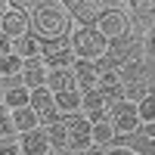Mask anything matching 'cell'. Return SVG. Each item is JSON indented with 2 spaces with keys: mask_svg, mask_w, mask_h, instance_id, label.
<instances>
[{
  "mask_svg": "<svg viewBox=\"0 0 155 155\" xmlns=\"http://www.w3.org/2000/svg\"><path fill=\"white\" fill-rule=\"evenodd\" d=\"M47 74H50V65L44 59H31V62H25V68H22V87H28V90H41L47 87Z\"/></svg>",
  "mask_w": 155,
  "mask_h": 155,
  "instance_id": "ba28073f",
  "label": "cell"
},
{
  "mask_svg": "<svg viewBox=\"0 0 155 155\" xmlns=\"http://www.w3.org/2000/svg\"><path fill=\"white\" fill-rule=\"evenodd\" d=\"M12 53H16L22 62H31V59H44V44L37 34H22L19 41H12Z\"/></svg>",
  "mask_w": 155,
  "mask_h": 155,
  "instance_id": "8fae6325",
  "label": "cell"
},
{
  "mask_svg": "<svg viewBox=\"0 0 155 155\" xmlns=\"http://www.w3.org/2000/svg\"><path fill=\"white\" fill-rule=\"evenodd\" d=\"M109 44L112 41H106L93 25H74L71 34H68V47L74 50L78 62H99V59H106Z\"/></svg>",
  "mask_w": 155,
  "mask_h": 155,
  "instance_id": "7a4b0ae2",
  "label": "cell"
},
{
  "mask_svg": "<svg viewBox=\"0 0 155 155\" xmlns=\"http://www.w3.org/2000/svg\"><path fill=\"white\" fill-rule=\"evenodd\" d=\"M28 12H22L19 3H6L3 16H0V31H3L9 41H19L22 34H28Z\"/></svg>",
  "mask_w": 155,
  "mask_h": 155,
  "instance_id": "5b68a950",
  "label": "cell"
},
{
  "mask_svg": "<svg viewBox=\"0 0 155 155\" xmlns=\"http://www.w3.org/2000/svg\"><path fill=\"white\" fill-rule=\"evenodd\" d=\"M9 118H12V127H16V134H31V130H41V115H37L31 106L28 109H19V112H9Z\"/></svg>",
  "mask_w": 155,
  "mask_h": 155,
  "instance_id": "e0dca14e",
  "label": "cell"
},
{
  "mask_svg": "<svg viewBox=\"0 0 155 155\" xmlns=\"http://www.w3.org/2000/svg\"><path fill=\"white\" fill-rule=\"evenodd\" d=\"M31 109L41 115V121H56V96L50 93L47 87H41V90H31Z\"/></svg>",
  "mask_w": 155,
  "mask_h": 155,
  "instance_id": "5bb4252c",
  "label": "cell"
},
{
  "mask_svg": "<svg viewBox=\"0 0 155 155\" xmlns=\"http://www.w3.org/2000/svg\"><path fill=\"white\" fill-rule=\"evenodd\" d=\"M0 155H22L19 137H16V140H0Z\"/></svg>",
  "mask_w": 155,
  "mask_h": 155,
  "instance_id": "cb8c5ba5",
  "label": "cell"
},
{
  "mask_svg": "<svg viewBox=\"0 0 155 155\" xmlns=\"http://www.w3.org/2000/svg\"><path fill=\"white\" fill-rule=\"evenodd\" d=\"M3 6H6V3H3V0H0V16H3Z\"/></svg>",
  "mask_w": 155,
  "mask_h": 155,
  "instance_id": "4dcf8cb0",
  "label": "cell"
},
{
  "mask_svg": "<svg viewBox=\"0 0 155 155\" xmlns=\"http://www.w3.org/2000/svg\"><path fill=\"white\" fill-rule=\"evenodd\" d=\"M19 149H22V155H50V152H53L44 127H41V130H31V134H22L19 137Z\"/></svg>",
  "mask_w": 155,
  "mask_h": 155,
  "instance_id": "30bf717a",
  "label": "cell"
},
{
  "mask_svg": "<svg viewBox=\"0 0 155 155\" xmlns=\"http://www.w3.org/2000/svg\"><path fill=\"white\" fill-rule=\"evenodd\" d=\"M115 140H118V134H115V127L109 124V118H106V121H99V124H93V146L109 149Z\"/></svg>",
  "mask_w": 155,
  "mask_h": 155,
  "instance_id": "44dd1931",
  "label": "cell"
},
{
  "mask_svg": "<svg viewBox=\"0 0 155 155\" xmlns=\"http://www.w3.org/2000/svg\"><path fill=\"white\" fill-rule=\"evenodd\" d=\"M19 134H16V127H12V118L9 115H3L0 118V140H16Z\"/></svg>",
  "mask_w": 155,
  "mask_h": 155,
  "instance_id": "603a6c76",
  "label": "cell"
},
{
  "mask_svg": "<svg viewBox=\"0 0 155 155\" xmlns=\"http://www.w3.org/2000/svg\"><path fill=\"white\" fill-rule=\"evenodd\" d=\"M93 146V124H90L84 115H71L68 118V149L81 152Z\"/></svg>",
  "mask_w": 155,
  "mask_h": 155,
  "instance_id": "8992f818",
  "label": "cell"
},
{
  "mask_svg": "<svg viewBox=\"0 0 155 155\" xmlns=\"http://www.w3.org/2000/svg\"><path fill=\"white\" fill-rule=\"evenodd\" d=\"M102 155H137V152H134L130 146H115V143H112L109 149H102Z\"/></svg>",
  "mask_w": 155,
  "mask_h": 155,
  "instance_id": "d4e9b609",
  "label": "cell"
},
{
  "mask_svg": "<svg viewBox=\"0 0 155 155\" xmlns=\"http://www.w3.org/2000/svg\"><path fill=\"white\" fill-rule=\"evenodd\" d=\"M146 41H149V50H152V53H155V25H152V28L146 31Z\"/></svg>",
  "mask_w": 155,
  "mask_h": 155,
  "instance_id": "4316f807",
  "label": "cell"
},
{
  "mask_svg": "<svg viewBox=\"0 0 155 155\" xmlns=\"http://www.w3.org/2000/svg\"><path fill=\"white\" fill-rule=\"evenodd\" d=\"M121 9H130V3H99V16L93 22V28L106 37V41L121 37L127 31V25H130L127 12H121Z\"/></svg>",
  "mask_w": 155,
  "mask_h": 155,
  "instance_id": "3957f363",
  "label": "cell"
},
{
  "mask_svg": "<svg viewBox=\"0 0 155 155\" xmlns=\"http://www.w3.org/2000/svg\"><path fill=\"white\" fill-rule=\"evenodd\" d=\"M3 106H6V112L28 109V106H31V90H28V87H22V81H12V84H6Z\"/></svg>",
  "mask_w": 155,
  "mask_h": 155,
  "instance_id": "4fadbf2b",
  "label": "cell"
},
{
  "mask_svg": "<svg viewBox=\"0 0 155 155\" xmlns=\"http://www.w3.org/2000/svg\"><path fill=\"white\" fill-rule=\"evenodd\" d=\"M65 12L74 19V25H93L96 16H99V3H90V0L78 3V0H68V3H65Z\"/></svg>",
  "mask_w": 155,
  "mask_h": 155,
  "instance_id": "9a60e30c",
  "label": "cell"
},
{
  "mask_svg": "<svg viewBox=\"0 0 155 155\" xmlns=\"http://www.w3.org/2000/svg\"><path fill=\"white\" fill-rule=\"evenodd\" d=\"M44 130H47V140H50V146H53V149H68V118L50 121Z\"/></svg>",
  "mask_w": 155,
  "mask_h": 155,
  "instance_id": "d6986e66",
  "label": "cell"
},
{
  "mask_svg": "<svg viewBox=\"0 0 155 155\" xmlns=\"http://www.w3.org/2000/svg\"><path fill=\"white\" fill-rule=\"evenodd\" d=\"M44 62L50 68H74L78 56H74V50L68 44H53L50 50H44Z\"/></svg>",
  "mask_w": 155,
  "mask_h": 155,
  "instance_id": "7c38bea8",
  "label": "cell"
},
{
  "mask_svg": "<svg viewBox=\"0 0 155 155\" xmlns=\"http://www.w3.org/2000/svg\"><path fill=\"white\" fill-rule=\"evenodd\" d=\"M53 96H56V112H62L65 118L81 115V99H84L81 90H65V93H53Z\"/></svg>",
  "mask_w": 155,
  "mask_h": 155,
  "instance_id": "ac0fdd59",
  "label": "cell"
},
{
  "mask_svg": "<svg viewBox=\"0 0 155 155\" xmlns=\"http://www.w3.org/2000/svg\"><path fill=\"white\" fill-rule=\"evenodd\" d=\"M109 124L115 127L118 137H134L140 127H143L140 124V112H137V99H130V96L115 99L109 106Z\"/></svg>",
  "mask_w": 155,
  "mask_h": 155,
  "instance_id": "277c9868",
  "label": "cell"
},
{
  "mask_svg": "<svg viewBox=\"0 0 155 155\" xmlns=\"http://www.w3.org/2000/svg\"><path fill=\"white\" fill-rule=\"evenodd\" d=\"M109 106H112V102L102 96L99 90H90V93H84V99H81V115L90 124H99V121L109 118Z\"/></svg>",
  "mask_w": 155,
  "mask_h": 155,
  "instance_id": "52a82bcc",
  "label": "cell"
},
{
  "mask_svg": "<svg viewBox=\"0 0 155 155\" xmlns=\"http://www.w3.org/2000/svg\"><path fill=\"white\" fill-rule=\"evenodd\" d=\"M47 90H50V93L78 90V84H74V68H50V74H47Z\"/></svg>",
  "mask_w": 155,
  "mask_h": 155,
  "instance_id": "2e32d148",
  "label": "cell"
},
{
  "mask_svg": "<svg viewBox=\"0 0 155 155\" xmlns=\"http://www.w3.org/2000/svg\"><path fill=\"white\" fill-rule=\"evenodd\" d=\"M3 56H12V41L0 31V59H3Z\"/></svg>",
  "mask_w": 155,
  "mask_h": 155,
  "instance_id": "484cf974",
  "label": "cell"
},
{
  "mask_svg": "<svg viewBox=\"0 0 155 155\" xmlns=\"http://www.w3.org/2000/svg\"><path fill=\"white\" fill-rule=\"evenodd\" d=\"M99 74H102V68L96 62H74V84L81 93H90V90L99 87Z\"/></svg>",
  "mask_w": 155,
  "mask_h": 155,
  "instance_id": "9c48e42d",
  "label": "cell"
},
{
  "mask_svg": "<svg viewBox=\"0 0 155 155\" xmlns=\"http://www.w3.org/2000/svg\"><path fill=\"white\" fill-rule=\"evenodd\" d=\"M3 93H6V84L0 81V102H3Z\"/></svg>",
  "mask_w": 155,
  "mask_h": 155,
  "instance_id": "f1b7e54d",
  "label": "cell"
},
{
  "mask_svg": "<svg viewBox=\"0 0 155 155\" xmlns=\"http://www.w3.org/2000/svg\"><path fill=\"white\" fill-rule=\"evenodd\" d=\"M143 130H146V140L155 143V124H143Z\"/></svg>",
  "mask_w": 155,
  "mask_h": 155,
  "instance_id": "83f0119b",
  "label": "cell"
},
{
  "mask_svg": "<svg viewBox=\"0 0 155 155\" xmlns=\"http://www.w3.org/2000/svg\"><path fill=\"white\" fill-rule=\"evenodd\" d=\"M22 68H25V62L12 53V56H3L0 59V81L3 84H12V81H19L22 78Z\"/></svg>",
  "mask_w": 155,
  "mask_h": 155,
  "instance_id": "ffe728a7",
  "label": "cell"
},
{
  "mask_svg": "<svg viewBox=\"0 0 155 155\" xmlns=\"http://www.w3.org/2000/svg\"><path fill=\"white\" fill-rule=\"evenodd\" d=\"M3 115H9V112H6V106H3V102H0V118H3Z\"/></svg>",
  "mask_w": 155,
  "mask_h": 155,
  "instance_id": "f546056e",
  "label": "cell"
},
{
  "mask_svg": "<svg viewBox=\"0 0 155 155\" xmlns=\"http://www.w3.org/2000/svg\"><path fill=\"white\" fill-rule=\"evenodd\" d=\"M137 112H140V124H155V93H143L137 99Z\"/></svg>",
  "mask_w": 155,
  "mask_h": 155,
  "instance_id": "7402d4cb",
  "label": "cell"
},
{
  "mask_svg": "<svg viewBox=\"0 0 155 155\" xmlns=\"http://www.w3.org/2000/svg\"><path fill=\"white\" fill-rule=\"evenodd\" d=\"M31 28L37 37H47V41H59L68 28V12L65 3H56V0H44V3L31 6Z\"/></svg>",
  "mask_w": 155,
  "mask_h": 155,
  "instance_id": "6da1fadb",
  "label": "cell"
}]
</instances>
